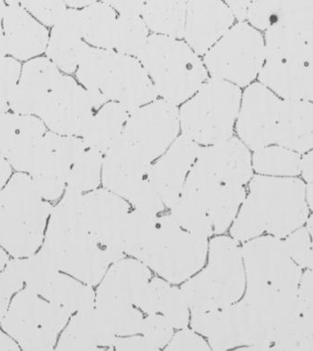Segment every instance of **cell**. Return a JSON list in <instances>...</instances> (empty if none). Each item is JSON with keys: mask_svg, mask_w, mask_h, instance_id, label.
<instances>
[{"mask_svg": "<svg viewBox=\"0 0 313 351\" xmlns=\"http://www.w3.org/2000/svg\"><path fill=\"white\" fill-rule=\"evenodd\" d=\"M174 326L162 314H149L144 317L142 334L158 350L166 348L174 335Z\"/></svg>", "mask_w": 313, "mask_h": 351, "instance_id": "cell-48", "label": "cell"}, {"mask_svg": "<svg viewBox=\"0 0 313 351\" xmlns=\"http://www.w3.org/2000/svg\"><path fill=\"white\" fill-rule=\"evenodd\" d=\"M307 230L309 231L310 239H312V250H310L309 269L313 271V215L308 220Z\"/></svg>", "mask_w": 313, "mask_h": 351, "instance_id": "cell-61", "label": "cell"}, {"mask_svg": "<svg viewBox=\"0 0 313 351\" xmlns=\"http://www.w3.org/2000/svg\"><path fill=\"white\" fill-rule=\"evenodd\" d=\"M10 261L9 253L3 247H0V273L7 267Z\"/></svg>", "mask_w": 313, "mask_h": 351, "instance_id": "cell-62", "label": "cell"}, {"mask_svg": "<svg viewBox=\"0 0 313 351\" xmlns=\"http://www.w3.org/2000/svg\"><path fill=\"white\" fill-rule=\"evenodd\" d=\"M306 197L310 208L313 210V184H309L307 186Z\"/></svg>", "mask_w": 313, "mask_h": 351, "instance_id": "cell-63", "label": "cell"}, {"mask_svg": "<svg viewBox=\"0 0 313 351\" xmlns=\"http://www.w3.org/2000/svg\"><path fill=\"white\" fill-rule=\"evenodd\" d=\"M181 194L192 198L205 209L214 235L227 232L247 195L243 186L220 183L192 168Z\"/></svg>", "mask_w": 313, "mask_h": 351, "instance_id": "cell-17", "label": "cell"}, {"mask_svg": "<svg viewBox=\"0 0 313 351\" xmlns=\"http://www.w3.org/2000/svg\"><path fill=\"white\" fill-rule=\"evenodd\" d=\"M271 350L313 351V319L298 315L279 332Z\"/></svg>", "mask_w": 313, "mask_h": 351, "instance_id": "cell-44", "label": "cell"}, {"mask_svg": "<svg viewBox=\"0 0 313 351\" xmlns=\"http://www.w3.org/2000/svg\"><path fill=\"white\" fill-rule=\"evenodd\" d=\"M8 6L18 5L46 27H53L68 9L64 0H4Z\"/></svg>", "mask_w": 313, "mask_h": 351, "instance_id": "cell-45", "label": "cell"}, {"mask_svg": "<svg viewBox=\"0 0 313 351\" xmlns=\"http://www.w3.org/2000/svg\"><path fill=\"white\" fill-rule=\"evenodd\" d=\"M207 265L184 284L190 312L216 311L243 298L247 280L239 242L216 235L209 241Z\"/></svg>", "mask_w": 313, "mask_h": 351, "instance_id": "cell-5", "label": "cell"}, {"mask_svg": "<svg viewBox=\"0 0 313 351\" xmlns=\"http://www.w3.org/2000/svg\"><path fill=\"white\" fill-rule=\"evenodd\" d=\"M152 162L142 151L121 137L103 154V187L129 200L148 181Z\"/></svg>", "mask_w": 313, "mask_h": 351, "instance_id": "cell-19", "label": "cell"}, {"mask_svg": "<svg viewBox=\"0 0 313 351\" xmlns=\"http://www.w3.org/2000/svg\"><path fill=\"white\" fill-rule=\"evenodd\" d=\"M75 76L97 110L105 103L116 102L132 111L159 97L140 60L114 50L90 46Z\"/></svg>", "mask_w": 313, "mask_h": 351, "instance_id": "cell-3", "label": "cell"}, {"mask_svg": "<svg viewBox=\"0 0 313 351\" xmlns=\"http://www.w3.org/2000/svg\"><path fill=\"white\" fill-rule=\"evenodd\" d=\"M236 20L232 10L223 0H187L182 39L203 57Z\"/></svg>", "mask_w": 313, "mask_h": 351, "instance_id": "cell-22", "label": "cell"}, {"mask_svg": "<svg viewBox=\"0 0 313 351\" xmlns=\"http://www.w3.org/2000/svg\"><path fill=\"white\" fill-rule=\"evenodd\" d=\"M129 113L118 103H105L95 111L81 138L87 146L105 154L121 140Z\"/></svg>", "mask_w": 313, "mask_h": 351, "instance_id": "cell-33", "label": "cell"}, {"mask_svg": "<svg viewBox=\"0 0 313 351\" xmlns=\"http://www.w3.org/2000/svg\"><path fill=\"white\" fill-rule=\"evenodd\" d=\"M297 308L301 317L313 319V271L302 274L297 289Z\"/></svg>", "mask_w": 313, "mask_h": 351, "instance_id": "cell-52", "label": "cell"}, {"mask_svg": "<svg viewBox=\"0 0 313 351\" xmlns=\"http://www.w3.org/2000/svg\"><path fill=\"white\" fill-rule=\"evenodd\" d=\"M47 132L39 117L12 111L0 114V154L14 170L29 173L38 143Z\"/></svg>", "mask_w": 313, "mask_h": 351, "instance_id": "cell-23", "label": "cell"}, {"mask_svg": "<svg viewBox=\"0 0 313 351\" xmlns=\"http://www.w3.org/2000/svg\"><path fill=\"white\" fill-rule=\"evenodd\" d=\"M89 47L82 35L79 9L68 8L64 15L51 27L46 57L62 73L73 75Z\"/></svg>", "mask_w": 313, "mask_h": 351, "instance_id": "cell-28", "label": "cell"}, {"mask_svg": "<svg viewBox=\"0 0 313 351\" xmlns=\"http://www.w3.org/2000/svg\"><path fill=\"white\" fill-rule=\"evenodd\" d=\"M47 227L42 247L59 271L92 287H97L111 265L124 258L79 227L60 204L53 208Z\"/></svg>", "mask_w": 313, "mask_h": 351, "instance_id": "cell-7", "label": "cell"}, {"mask_svg": "<svg viewBox=\"0 0 313 351\" xmlns=\"http://www.w3.org/2000/svg\"><path fill=\"white\" fill-rule=\"evenodd\" d=\"M246 20L258 31L277 26L313 40V0H249Z\"/></svg>", "mask_w": 313, "mask_h": 351, "instance_id": "cell-24", "label": "cell"}, {"mask_svg": "<svg viewBox=\"0 0 313 351\" xmlns=\"http://www.w3.org/2000/svg\"><path fill=\"white\" fill-rule=\"evenodd\" d=\"M168 212L184 230L205 239L214 235L213 224L205 209L192 198L181 194Z\"/></svg>", "mask_w": 313, "mask_h": 351, "instance_id": "cell-42", "label": "cell"}, {"mask_svg": "<svg viewBox=\"0 0 313 351\" xmlns=\"http://www.w3.org/2000/svg\"><path fill=\"white\" fill-rule=\"evenodd\" d=\"M151 278V270L145 263L126 256L111 265L98 284L95 304L118 303L136 306Z\"/></svg>", "mask_w": 313, "mask_h": 351, "instance_id": "cell-25", "label": "cell"}, {"mask_svg": "<svg viewBox=\"0 0 313 351\" xmlns=\"http://www.w3.org/2000/svg\"><path fill=\"white\" fill-rule=\"evenodd\" d=\"M6 6L4 0H0V59L8 56L6 38H5L3 27V16Z\"/></svg>", "mask_w": 313, "mask_h": 351, "instance_id": "cell-58", "label": "cell"}, {"mask_svg": "<svg viewBox=\"0 0 313 351\" xmlns=\"http://www.w3.org/2000/svg\"><path fill=\"white\" fill-rule=\"evenodd\" d=\"M53 208L29 173L13 174L0 191V247L14 258L35 254L42 246Z\"/></svg>", "mask_w": 313, "mask_h": 351, "instance_id": "cell-4", "label": "cell"}, {"mask_svg": "<svg viewBox=\"0 0 313 351\" xmlns=\"http://www.w3.org/2000/svg\"><path fill=\"white\" fill-rule=\"evenodd\" d=\"M95 307L116 337L140 333L145 315L138 307L118 303L95 304Z\"/></svg>", "mask_w": 313, "mask_h": 351, "instance_id": "cell-43", "label": "cell"}, {"mask_svg": "<svg viewBox=\"0 0 313 351\" xmlns=\"http://www.w3.org/2000/svg\"><path fill=\"white\" fill-rule=\"evenodd\" d=\"M21 62L12 56L0 59V114L10 110V101L21 72Z\"/></svg>", "mask_w": 313, "mask_h": 351, "instance_id": "cell-47", "label": "cell"}, {"mask_svg": "<svg viewBox=\"0 0 313 351\" xmlns=\"http://www.w3.org/2000/svg\"><path fill=\"white\" fill-rule=\"evenodd\" d=\"M12 166L6 158L0 154V191L6 186L12 176Z\"/></svg>", "mask_w": 313, "mask_h": 351, "instance_id": "cell-56", "label": "cell"}, {"mask_svg": "<svg viewBox=\"0 0 313 351\" xmlns=\"http://www.w3.org/2000/svg\"><path fill=\"white\" fill-rule=\"evenodd\" d=\"M25 287L20 258L10 261L0 273V321L3 319L16 293Z\"/></svg>", "mask_w": 313, "mask_h": 351, "instance_id": "cell-46", "label": "cell"}, {"mask_svg": "<svg viewBox=\"0 0 313 351\" xmlns=\"http://www.w3.org/2000/svg\"><path fill=\"white\" fill-rule=\"evenodd\" d=\"M252 165L255 171L264 176L292 178L301 173L299 152L280 145H268L255 151Z\"/></svg>", "mask_w": 313, "mask_h": 351, "instance_id": "cell-39", "label": "cell"}, {"mask_svg": "<svg viewBox=\"0 0 313 351\" xmlns=\"http://www.w3.org/2000/svg\"><path fill=\"white\" fill-rule=\"evenodd\" d=\"M59 204L79 227L103 246L126 256L121 250V236L125 220L132 210L127 200L103 187L84 195L64 192Z\"/></svg>", "mask_w": 313, "mask_h": 351, "instance_id": "cell-13", "label": "cell"}, {"mask_svg": "<svg viewBox=\"0 0 313 351\" xmlns=\"http://www.w3.org/2000/svg\"><path fill=\"white\" fill-rule=\"evenodd\" d=\"M246 293L258 296L297 293L301 268L288 256L276 237H257L241 247Z\"/></svg>", "mask_w": 313, "mask_h": 351, "instance_id": "cell-12", "label": "cell"}, {"mask_svg": "<svg viewBox=\"0 0 313 351\" xmlns=\"http://www.w3.org/2000/svg\"><path fill=\"white\" fill-rule=\"evenodd\" d=\"M79 13L82 35L87 45L103 50H113L118 13L100 0L79 9Z\"/></svg>", "mask_w": 313, "mask_h": 351, "instance_id": "cell-35", "label": "cell"}, {"mask_svg": "<svg viewBox=\"0 0 313 351\" xmlns=\"http://www.w3.org/2000/svg\"><path fill=\"white\" fill-rule=\"evenodd\" d=\"M212 78L247 87L260 75L266 61L265 40L246 21H238L203 56Z\"/></svg>", "mask_w": 313, "mask_h": 351, "instance_id": "cell-11", "label": "cell"}, {"mask_svg": "<svg viewBox=\"0 0 313 351\" xmlns=\"http://www.w3.org/2000/svg\"><path fill=\"white\" fill-rule=\"evenodd\" d=\"M65 4L71 9H83V8L88 6L98 1V0H64Z\"/></svg>", "mask_w": 313, "mask_h": 351, "instance_id": "cell-60", "label": "cell"}, {"mask_svg": "<svg viewBox=\"0 0 313 351\" xmlns=\"http://www.w3.org/2000/svg\"><path fill=\"white\" fill-rule=\"evenodd\" d=\"M118 351H156L158 350L142 334L118 337L114 341L112 350Z\"/></svg>", "mask_w": 313, "mask_h": 351, "instance_id": "cell-53", "label": "cell"}, {"mask_svg": "<svg viewBox=\"0 0 313 351\" xmlns=\"http://www.w3.org/2000/svg\"><path fill=\"white\" fill-rule=\"evenodd\" d=\"M301 173L308 183L313 184V151L302 158Z\"/></svg>", "mask_w": 313, "mask_h": 351, "instance_id": "cell-57", "label": "cell"}, {"mask_svg": "<svg viewBox=\"0 0 313 351\" xmlns=\"http://www.w3.org/2000/svg\"><path fill=\"white\" fill-rule=\"evenodd\" d=\"M48 57L29 60L21 67L20 78L10 101V110L37 115L38 110L62 75Z\"/></svg>", "mask_w": 313, "mask_h": 351, "instance_id": "cell-26", "label": "cell"}, {"mask_svg": "<svg viewBox=\"0 0 313 351\" xmlns=\"http://www.w3.org/2000/svg\"><path fill=\"white\" fill-rule=\"evenodd\" d=\"M151 34L140 15L118 14L113 50L124 56L138 58Z\"/></svg>", "mask_w": 313, "mask_h": 351, "instance_id": "cell-40", "label": "cell"}, {"mask_svg": "<svg viewBox=\"0 0 313 351\" xmlns=\"http://www.w3.org/2000/svg\"><path fill=\"white\" fill-rule=\"evenodd\" d=\"M209 343L203 337L192 328H181L173 335V339L166 346L165 350L173 351H203L210 350Z\"/></svg>", "mask_w": 313, "mask_h": 351, "instance_id": "cell-51", "label": "cell"}, {"mask_svg": "<svg viewBox=\"0 0 313 351\" xmlns=\"http://www.w3.org/2000/svg\"><path fill=\"white\" fill-rule=\"evenodd\" d=\"M266 62H294L313 65V40L280 27L265 31Z\"/></svg>", "mask_w": 313, "mask_h": 351, "instance_id": "cell-34", "label": "cell"}, {"mask_svg": "<svg viewBox=\"0 0 313 351\" xmlns=\"http://www.w3.org/2000/svg\"><path fill=\"white\" fill-rule=\"evenodd\" d=\"M232 10L234 15L238 21L246 20L249 0H223Z\"/></svg>", "mask_w": 313, "mask_h": 351, "instance_id": "cell-55", "label": "cell"}, {"mask_svg": "<svg viewBox=\"0 0 313 351\" xmlns=\"http://www.w3.org/2000/svg\"><path fill=\"white\" fill-rule=\"evenodd\" d=\"M116 336L97 307L75 313L57 342L58 350H112Z\"/></svg>", "mask_w": 313, "mask_h": 351, "instance_id": "cell-29", "label": "cell"}, {"mask_svg": "<svg viewBox=\"0 0 313 351\" xmlns=\"http://www.w3.org/2000/svg\"><path fill=\"white\" fill-rule=\"evenodd\" d=\"M200 148L197 143L179 135L170 148L152 162L149 180L166 208L170 209L181 197Z\"/></svg>", "mask_w": 313, "mask_h": 351, "instance_id": "cell-21", "label": "cell"}, {"mask_svg": "<svg viewBox=\"0 0 313 351\" xmlns=\"http://www.w3.org/2000/svg\"><path fill=\"white\" fill-rule=\"evenodd\" d=\"M95 111L86 89L73 76L62 73L36 116L49 132L81 138Z\"/></svg>", "mask_w": 313, "mask_h": 351, "instance_id": "cell-14", "label": "cell"}, {"mask_svg": "<svg viewBox=\"0 0 313 351\" xmlns=\"http://www.w3.org/2000/svg\"><path fill=\"white\" fill-rule=\"evenodd\" d=\"M8 56L20 62L42 56L47 48L48 27L18 5L6 6L3 16Z\"/></svg>", "mask_w": 313, "mask_h": 351, "instance_id": "cell-27", "label": "cell"}, {"mask_svg": "<svg viewBox=\"0 0 313 351\" xmlns=\"http://www.w3.org/2000/svg\"><path fill=\"white\" fill-rule=\"evenodd\" d=\"M201 57L184 39L151 34L138 59L158 97L179 107L210 77Z\"/></svg>", "mask_w": 313, "mask_h": 351, "instance_id": "cell-6", "label": "cell"}, {"mask_svg": "<svg viewBox=\"0 0 313 351\" xmlns=\"http://www.w3.org/2000/svg\"><path fill=\"white\" fill-rule=\"evenodd\" d=\"M187 0H147L140 16L151 34L182 39Z\"/></svg>", "mask_w": 313, "mask_h": 351, "instance_id": "cell-36", "label": "cell"}, {"mask_svg": "<svg viewBox=\"0 0 313 351\" xmlns=\"http://www.w3.org/2000/svg\"><path fill=\"white\" fill-rule=\"evenodd\" d=\"M241 99L240 87L209 77L192 97L179 106L181 135L200 146L233 137Z\"/></svg>", "mask_w": 313, "mask_h": 351, "instance_id": "cell-8", "label": "cell"}, {"mask_svg": "<svg viewBox=\"0 0 313 351\" xmlns=\"http://www.w3.org/2000/svg\"><path fill=\"white\" fill-rule=\"evenodd\" d=\"M275 143L299 154L313 149V103L282 100Z\"/></svg>", "mask_w": 313, "mask_h": 351, "instance_id": "cell-32", "label": "cell"}, {"mask_svg": "<svg viewBox=\"0 0 313 351\" xmlns=\"http://www.w3.org/2000/svg\"><path fill=\"white\" fill-rule=\"evenodd\" d=\"M208 239L179 227L170 212L158 222L137 257L173 285L184 284L205 265Z\"/></svg>", "mask_w": 313, "mask_h": 351, "instance_id": "cell-9", "label": "cell"}, {"mask_svg": "<svg viewBox=\"0 0 313 351\" xmlns=\"http://www.w3.org/2000/svg\"><path fill=\"white\" fill-rule=\"evenodd\" d=\"M136 306L144 315H164L175 329L190 325V308L181 288L162 277H152L149 280Z\"/></svg>", "mask_w": 313, "mask_h": 351, "instance_id": "cell-31", "label": "cell"}, {"mask_svg": "<svg viewBox=\"0 0 313 351\" xmlns=\"http://www.w3.org/2000/svg\"><path fill=\"white\" fill-rule=\"evenodd\" d=\"M132 208L154 215L165 211L164 202L151 182H146L132 197L127 200Z\"/></svg>", "mask_w": 313, "mask_h": 351, "instance_id": "cell-50", "label": "cell"}, {"mask_svg": "<svg viewBox=\"0 0 313 351\" xmlns=\"http://www.w3.org/2000/svg\"><path fill=\"white\" fill-rule=\"evenodd\" d=\"M103 160V152L86 145L71 168L65 192L84 195L99 189Z\"/></svg>", "mask_w": 313, "mask_h": 351, "instance_id": "cell-38", "label": "cell"}, {"mask_svg": "<svg viewBox=\"0 0 313 351\" xmlns=\"http://www.w3.org/2000/svg\"><path fill=\"white\" fill-rule=\"evenodd\" d=\"M297 317V295L268 299L245 293L225 308L190 312V325L206 337L211 350L245 346V350H271L279 332Z\"/></svg>", "mask_w": 313, "mask_h": 351, "instance_id": "cell-1", "label": "cell"}, {"mask_svg": "<svg viewBox=\"0 0 313 351\" xmlns=\"http://www.w3.org/2000/svg\"><path fill=\"white\" fill-rule=\"evenodd\" d=\"M306 189L293 178L258 176L250 180L249 195L230 228L232 238L246 242L268 232L286 238L306 222Z\"/></svg>", "mask_w": 313, "mask_h": 351, "instance_id": "cell-2", "label": "cell"}, {"mask_svg": "<svg viewBox=\"0 0 313 351\" xmlns=\"http://www.w3.org/2000/svg\"><path fill=\"white\" fill-rule=\"evenodd\" d=\"M192 169L227 184L245 186L253 178L249 149L239 138L201 146Z\"/></svg>", "mask_w": 313, "mask_h": 351, "instance_id": "cell-20", "label": "cell"}, {"mask_svg": "<svg viewBox=\"0 0 313 351\" xmlns=\"http://www.w3.org/2000/svg\"><path fill=\"white\" fill-rule=\"evenodd\" d=\"M179 133V107L158 97L130 111L122 138L154 162L170 148Z\"/></svg>", "mask_w": 313, "mask_h": 351, "instance_id": "cell-15", "label": "cell"}, {"mask_svg": "<svg viewBox=\"0 0 313 351\" xmlns=\"http://www.w3.org/2000/svg\"><path fill=\"white\" fill-rule=\"evenodd\" d=\"M258 79L286 100L313 103V65L265 61Z\"/></svg>", "mask_w": 313, "mask_h": 351, "instance_id": "cell-30", "label": "cell"}, {"mask_svg": "<svg viewBox=\"0 0 313 351\" xmlns=\"http://www.w3.org/2000/svg\"><path fill=\"white\" fill-rule=\"evenodd\" d=\"M40 295L67 309L73 315L95 306L94 288L62 271L56 274Z\"/></svg>", "mask_w": 313, "mask_h": 351, "instance_id": "cell-37", "label": "cell"}, {"mask_svg": "<svg viewBox=\"0 0 313 351\" xmlns=\"http://www.w3.org/2000/svg\"><path fill=\"white\" fill-rule=\"evenodd\" d=\"M282 100L261 83H252L242 94L236 130L247 148L257 151L275 143Z\"/></svg>", "mask_w": 313, "mask_h": 351, "instance_id": "cell-16", "label": "cell"}, {"mask_svg": "<svg viewBox=\"0 0 313 351\" xmlns=\"http://www.w3.org/2000/svg\"><path fill=\"white\" fill-rule=\"evenodd\" d=\"M113 8L118 14L140 15L147 0H100Z\"/></svg>", "mask_w": 313, "mask_h": 351, "instance_id": "cell-54", "label": "cell"}, {"mask_svg": "<svg viewBox=\"0 0 313 351\" xmlns=\"http://www.w3.org/2000/svg\"><path fill=\"white\" fill-rule=\"evenodd\" d=\"M86 144L83 138L48 132L40 138L29 176L35 184L64 190L71 168Z\"/></svg>", "mask_w": 313, "mask_h": 351, "instance_id": "cell-18", "label": "cell"}, {"mask_svg": "<svg viewBox=\"0 0 313 351\" xmlns=\"http://www.w3.org/2000/svg\"><path fill=\"white\" fill-rule=\"evenodd\" d=\"M72 315L25 287L16 293L0 324L24 350H51Z\"/></svg>", "mask_w": 313, "mask_h": 351, "instance_id": "cell-10", "label": "cell"}, {"mask_svg": "<svg viewBox=\"0 0 313 351\" xmlns=\"http://www.w3.org/2000/svg\"><path fill=\"white\" fill-rule=\"evenodd\" d=\"M288 256L299 267L309 268L312 239L307 228H299L283 241Z\"/></svg>", "mask_w": 313, "mask_h": 351, "instance_id": "cell-49", "label": "cell"}, {"mask_svg": "<svg viewBox=\"0 0 313 351\" xmlns=\"http://www.w3.org/2000/svg\"><path fill=\"white\" fill-rule=\"evenodd\" d=\"M160 215L132 209L125 220L121 236V250L129 257H137L153 230Z\"/></svg>", "mask_w": 313, "mask_h": 351, "instance_id": "cell-41", "label": "cell"}, {"mask_svg": "<svg viewBox=\"0 0 313 351\" xmlns=\"http://www.w3.org/2000/svg\"><path fill=\"white\" fill-rule=\"evenodd\" d=\"M18 345L6 333L0 330V350H18Z\"/></svg>", "mask_w": 313, "mask_h": 351, "instance_id": "cell-59", "label": "cell"}]
</instances>
